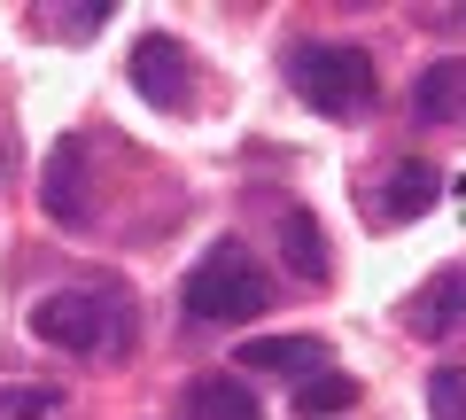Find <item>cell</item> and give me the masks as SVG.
<instances>
[{
  "mask_svg": "<svg viewBox=\"0 0 466 420\" xmlns=\"http://www.w3.org/2000/svg\"><path fill=\"white\" fill-rule=\"evenodd\" d=\"M451 16H459V24H466V8H451Z\"/></svg>",
  "mask_w": 466,
  "mask_h": 420,
  "instance_id": "cell-16",
  "label": "cell"
},
{
  "mask_svg": "<svg viewBox=\"0 0 466 420\" xmlns=\"http://www.w3.org/2000/svg\"><path fill=\"white\" fill-rule=\"evenodd\" d=\"M187 78H195V63H187V47L171 32H148L133 47V86H140V101H156V109H187Z\"/></svg>",
  "mask_w": 466,
  "mask_h": 420,
  "instance_id": "cell-5",
  "label": "cell"
},
{
  "mask_svg": "<svg viewBox=\"0 0 466 420\" xmlns=\"http://www.w3.org/2000/svg\"><path fill=\"white\" fill-rule=\"evenodd\" d=\"M78 179H86V140H63V149L47 156V179H39V202H47V219H55V226H86V195H78Z\"/></svg>",
  "mask_w": 466,
  "mask_h": 420,
  "instance_id": "cell-8",
  "label": "cell"
},
{
  "mask_svg": "<svg viewBox=\"0 0 466 420\" xmlns=\"http://www.w3.org/2000/svg\"><path fill=\"white\" fill-rule=\"evenodd\" d=\"M412 109L428 125H466V63H451V55H443V63H428L412 78Z\"/></svg>",
  "mask_w": 466,
  "mask_h": 420,
  "instance_id": "cell-9",
  "label": "cell"
},
{
  "mask_svg": "<svg viewBox=\"0 0 466 420\" xmlns=\"http://www.w3.org/2000/svg\"><path fill=\"white\" fill-rule=\"evenodd\" d=\"M32 335L70 358H109L125 351V303L109 288H55V296L32 303Z\"/></svg>",
  "mask_w": 466,
  "mask_h": 420,
  "instance_id": "cell-3",
  "label": "cell"
},
{
  "mask_svg": "<svg viewBox=\"0 0 466 420\" xmlns=\"http://www.w3.org/2000/svg\"><path fill=\"white\" fill-rule=\"evenodd\" d=\"M109 16H116L109 0H86V8H63V24H70V32H101Z\"/></svg>",
  "mask_w": 466,
  "mask_h": 420,
  "instance_id": "cell-15",
  "label": "cell"
},
{
  "mask_svg": "<svg viewBox=\"0 0 466 420\" xmlns=\"http://www.w3.org/2000/svg\"><path fill=\"white\" fill-rule=\"evenodd\" d=\"M428 413L435 420H466V374L459 366H435L428 374Z\"/></svg>",
  "mask_w": 466,
  "mask_h": 420,
  "instance_id": "cell-14",
  "label": "cell"
},
{
  "mask_svg": "<svg viewBox=\"0 0 466 420\" xmlns=\"http://www.w3.org/2000/svg\"><path fill=\"white\" fill-rule=\"evenodd\" d=\"M435 195H443V171H435V164H420V156H404V164L381 179L389 219H428V210H435Z\"/></svg>",
  "mask_w": 466,
  "mask_h": 420,
  "instance_id": "cell-11",
  "label": "cell"
},
{
  "mask_svg": "<svg viewBox=\"0 0 466 420\" xmlns=\"http://www.w3.org/2000/svg\"><path fill=\"white\" fill-rule=\"evenodd\" d=\"M288 86L311 101L319 118H366L373 109V55L366 47H334V39H303L288 55Z\"/></svg>",
  "mask_w": 466,
  "mask_h": 420,
  "instance_id": "cell-2",
  "label": "cell"
},
{
  "mask_svg": "<svg viewBox=\"0 0 466 420\" xmlns=\"http://www.w3.org/2000/svg\"><path fill=\"white\" fill-rule=\"evenodd\" d=\"M265 296H272V281H265V265H257L241 241H210V250L187 265V288H179L187 320H210V327L257 320V312H265Z\"/></svg>",
  "mask_w": 466,
  "mask_h": 420,
  "instance_id": "cell-1",
  "label": "cell"
},
{
  "mask_svg": "<svg viewBox=\"0 0 466 420\" xmlns=\"http://www.w3.org/2000/svg\"><path fill=\"white\" fill-rule=\"evenodd\" d=\"M241 366L311 382V374H327V343H319V335H249V343H241Z\"/></svg>",
  "mask_w": 466,
  "mask_h": 420,
  "instance_id": "cell-6",
  "label": "cell"
},
{
  "mask_svg": "<svg viewBox=\"0 0 466 420\" xmlns=\"http://www.w3.org/2000/svg\"><path fill=\"white\" fill-rule=\"evenodd\" d=\"M272 241H280V265L296 272V281H327V234H319V219L303 210V202H288L280 219H272Z\"/></svg>",
  "mask_w": 466,
  "mask_h": 420,
  "instance_id": "cell-7",
  "label": "cell"
},
{
  "mask_svg": "<svg viewBox=\"0 0 466 420\" xmlns=\"http://www.w3.org/2000/svg\"><path fill=\"white\" fill-rule=\"evenodd\" d=\"M459 320H466V265L428 272V281L397 303V327H404V335H420V343H443Z\"/></svg>",
  "mask_w": 466,
  "mask_h": 420,
  "instance_id": "cell-4",
  "label": "cell"
},
{
  "mask_svg": "<svg viewBox=\"0 0 466 420\" xmlns=\"http://www.w3.org/2000/svg\"><path fill=\"white\" fill-rule=\"evenodd\" d=\"M55 405H63V389H47V382H8L0 389V420H47Z\"/></svg>",
  "mask_w": 466,
  "mask_h": 420,
  "instance_id": "cell-13",
  "label": "cell"
},
{
  "mask_svg": "<svg viewBox=\"0 0 466 420\" xmlns=\"http://www.w3.org/2000/svg\"><path fill=\"white\" fill-rule=\"evenodd\" d=\"M187 420H265V405L233 374H202V382H187Z\"/></svg>",
  "mask_w": 466,
  "mask_h": 420,
  "instance_id": "cell-10",
  "label": "cell"
},
{
  "mask_svg": "<svg viewBox=\"0 0 466 420\" xmlns=\"http://www.w3.org/2000/svg\"><path fill=\"white\" fill-rule=\"evenodd\" d=\"M350 405H358V382H350V374H311V382L296 389L303 420H334V413H350Z\"/></svg>",
  "mask_w": 466,
  "mask_h": 420,
  "instance_id": "cell-12",
  "label": "cell"
}]
</instances>
